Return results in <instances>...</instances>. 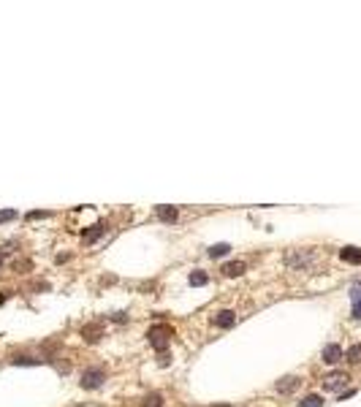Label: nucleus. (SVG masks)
Returning <instances> with one entry per match:
<instances>
[{
	"label": "nucleus",
	"instance_id": "obj_8",
	"mask_svg": "<svg viewBox=\"0 0 361 407\" xmlns=\"http://www.w3.org/2000/svg\"><path fill=\"white\" fill-rule=\"evenodd\" d=\"M339 258L345 263H361V247H353V244H348V247L339 250Z\"/></svg>",
	"mask_w": 361,
	"mask_h": 407
},
{
	"label": "nucleus",
	"instance_id": "obj_10",
	"mask_svg": "<svg viewBox=\"0 0 361 407\" xmlns=\"http://www.w3.org/2000/svg\"><path fill=\"white\" fill-rule=\"evenodd\" d=\"M339 358H342V347H339V345L331 342V345L323 347V361H326V364H337Z\"/></svg>",
	"mask_w": 361,
	"mask_h": 407
},
{
	"label": "nucleus",
	"instance_id": "obj_1",
	"mask_svg": "<svg viewBox=\"0 0 361 407\" xmlns=\"http://www.w3.org/2000/svg\"><path fill=\"white\" fill-rule=\"evenodd\" d=\"M171 337H174V328L166 326V323H158V326H152V328L147 331L149 345L155 347L158 353H166V347H168V342H171Z\"/></svg>",
	"mask_w": 361,
	"mask_h": 407
},
{
	"label": "nucleus",
	"instance_id": "obj_20",
	"mask_svg": "<svg viewBox=\"0 0 361 407\" xmlns=\"http://www.w3.org/2000/svg\"><path fill=\"white\" fill-rule=\"evenodd\" d=\"M14 364H41V361H38V358H30V356H16Z\"/></svg>",
	"mask_w": 361,
	"mask_h": 407
},
{
	"label": "nucleus",
	"instance_id": "obj_14",
	"mask_svg": "<svg viewBox=\"0 0 361 407\" xmlns=\"http://www.w3.org/2000/svg\"><path fill=\"white\" fill-rule=\"evenodd\" d=\"M228 253H231V244H225V242L209 247V255H212V258H223V255H228Z\"/></svg>",
	"mask_w": 361,
	"mask_h": 407
},
{
	"label": "nucleus",
	"instance_id": "obj_21",
	"mask_svg": "<svg viewBox=\"0 0 361 407\" xmlns=\"http://www.w3.org/2000/svg\"><path fill=\"white\" fill-rule=\"evenodd\" d=\"M168 361H171L168 353H160V356H158V364H160V366H168Z\"/></svg>",
	"mask_w": 361,
	"mask_h": 407
},
{
	"label": "nucleus",
	"instance_id": "obj_17",
	"mask_svg": "<svg viewBox=\"0 0 361 407\" xmlns=\"http://www.w3.org/2000/svg\"><path fill=\"white\" fill-rule=\"evenodd\" d=\"M141 407H163V396H160V394H149V396H144Z\"/></svg>",
	"mask_w": 361,
	"mask_h": 407
},
{
	"label": "nucleus",
	"instance_id": "obj_5",
	"mask_svg": "<svg viewBox=\"0 0 361 407\" xmlns=\"http://www.w3.org/2000/svg\"><path fill=\"white\" fill-rule=\"evenodd\" d=\"M82 337H84V342L95 345V342H98V339L103 337V326H101V323H87V326H82Z\"/></svg>",
	"mask_w": 361,
	"mask_h": 407
},
{
	"label": "nucleus",
	"instance_id": "obj_19",
	"mask_svg": "<svg viewBox=\"0 0 361 407\" xmlns=\"http://www.w3.org/2000/svg\"><path fill=\"white\" fill-rule=\"evenodd\" d=\"M11 220H16V209H3L0 212V223H11Z\"/></svg>",
	"mask_w": 361,
	"mask_h": 407
},
{
	"label": "nucleus",
	"instance_id": "obj_3",
	"mask_svg": "<svg viewBox=\"0 0 361 407\" xmlns=\"http://www.w3.org/2000/svg\"><path fill=\"white\" fill-rule=\"evenodd\" d=\"M103 380H106V372H103L101 366H92V369H84L82 372V388H87V391H92V388H98Z\"/></svg>",
	"mask_w": 361,
	"mask_h": 407
},
{
	"label": "nucleus",
	"instance_id": "obj_18",
	"mask_svg": "<svg viewBox=\"0 0 361 407\" xmlns=\"http://www.w3.org/2000/svg\"><path fill=\"white\" fill-rule=\"evenodd\" d=\"M206 282H209V277H206L204 272H193V274H190V285L201 288V285H206Z\"/></svg>",
	"mask_w": 361,
	"mask_h": 407
},
{
	"label": "nucleus",
	"instance_id": "obj_11",
	"mask_svg": "<svg viewBox=\"0 0 361 407\" xmlns=\"http://www.w3.org/2000/svg\"><path fill=\"white\" fill-rule=\"evenodd\" d=\"M103 231H106V228H103L101 223H95L90 231H84V234H82V242H84V244H92V242H98L101 236H103Z\"/></svg>",
	"mask_w": 361,
	"mask_h": 407
},
{
	"label": "nucleus",
	"instance_id": "obj_7",
	"mask_svg": "<svg viewBox=\"0 0 361 407\" xmlns=\"http://www.w3.org/2000/svg\"><path fill=\"white\" fill-rule=\"evenodd\" d=\"M350 301H353V318L361 320V282L350 285Z\"/></svg>",
	"mask_w": 361,
	"mask_h": 407
},
{
	"label": "nucleus",
	"instance_id": "obj_22",
	"mask_svg": "<svg viewBox=\"0 0 361 407\" xmlns=\"http://www.w3.org/2000/svg\"><path fill=\"white\" fill-rule=\"evenodd\" d=\"M111 320H117V323H125L128 318H125V312H114V315H111Z\"/></svg>",
	"mask_w": 361,
	"mask_h": 407
},
{
	"label": "nucleus",
	"instance_id": "obj_9",
	"mask_svg": "<svg viewBox=\"0 0 361 407\" xmlns=\"http://www.w3.org/2000/svg\"><path fill=\"white\" fill-rule=\"evenodd\" d=\"M299 377H293V375H288V377H282V380H277V391L280 394H293L299 388Z\"/></svg>",
	"mask_w": 361,
	"mask_h": 407
},
{
	"label": "nucleus",
	"instance_id": "obj_6",
	"mask_svg": "<svg viewBox=\"0 0 361 407\" xmlns=\"http://www.w3.org/2000/svg\"><path fill=\"white\" fill-rule=\"evenodd\" d=\"M236 323V312H231V309H220L215 315V326H220V328H231Z\"/></svg>",
	"mask_w": 361,
	"mask_h": 407
},
{
	"label": "nucleus",
	"instance_id": "obj_13",
	"mask_svg": "<svg viewBox=\"0 0 361 407\" xmlns=\"http://www.w3.org/2000/svg\"><path fill=\"white\" fill-rule=\"evenodd\" d=\"M177 215H179V212L174 209V206H158V217H160L163 223H174Z\"/></svg>",
	"mask_w": 361,
	"mask_h": 407
},
{
	"label": "nucleus",
	"instance_id": "obj_12",
	"mask_svg": "<svg viewBox=\"0 0 361 407\" xmlns=\"http://www.w3.org/2000/svg\"><path fill=\"white\" fill-rule=\"evenodd\" d=\"M223 274L225 277H239V274H244V263L242 261H228L223 266Z\"/></svg>",
	"mask_w": 361,
	"mask_h": 407
},
{
	"label": "nucleus",
	"instance_id": "obj_2",
	"mask_svg": "<svg viewBox=\"0 0 361 407\" xmlns=\"http://www.w3.org/2000/svg\"><path fill=\"white\" fill-rule=\"evenodd\" d=\"M312 261H315V253L312 250H291L288 255H285V263L293 266V269H307Z\"/></svg>",
	"mask_w": 361,
	"mask_h": 407
},
{
	"label": "nucleus",
	"instance_id": "obj_24",
	"mask_svg": "<svg viewBox=\"0 0 361 407\" xmlns=\"http://www.w3.org/2000/svg\"><path fill=\"white\" fill-rule=\"evenodd\" d=\"M3 261H6V255H3V253H0V266H3Z\"/></svg>",
	"mask_w": 361,
	"mask_h": 407
},
{
	"label": "nucleus",
	"instance_id": "obj_4",
	"mask_svg": "<svg viewBox=\"0 0 361 407\" xmlns=\"http://www.w3.org/2000/svg\"><path fill=\"white\" fill-rule=\"evenodd\" d=\"M348 380H350L348 372H329L326 377H323V388H326V391H339Z\"/></svg>",
	"mask_w": 361,
	"mask_h": 407
},
{
	"label": "nucleus",
	"instance_id": "obj_16",
	"mask_svg": "<svg viewBox=\"0 0 361 407\" xmlns=\"http://www.w3.org/2000/svg\"><path fill=\"white\" fill-rule=\"evenodd\" d=\"M299 407H323V399L318 394H310V396H304V399L299 402Z\"/></svg>",
	"mask_w": 361,
	"mask_h": 407
},
{
	"label": "nucleus",
	"instance_id": "obj_23",
	"mask_svg": "<svg viewBox=\"0 0 361 407\" xmlns=\"http://www.w3.org/2000/svg\"><path fill=\"white\" fill-rule=\"evenodd\" d=\"M38 217H46V212H30V215H27V220H38Z\"/></svg>",
	"mask_w": 361,
	"mask_h": 407
},
{
	"label": "nucleus",
	"instance_id": "obj_15",
	"mask_svg": "<svg viewBox=\"0 0 361 407\" xmlns=\"http://www.w3.org/2000/svg\"><path fill=\"white\" fill-rule=\"evenodd\" d=\"M345 358H348L350 364H361V342L350 345V347H348V353H345Z\"/></svg>",
	"mask_w": 361,
	"mask_h": 407
}]
</instances>
